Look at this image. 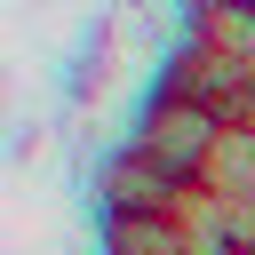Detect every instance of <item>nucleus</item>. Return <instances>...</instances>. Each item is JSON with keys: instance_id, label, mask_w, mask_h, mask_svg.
<instances>
[{"instance_id": "1", "label": "nucleus", "mask_w": 255, "mask_h": 255, "mask_svg": "<svg viewBox=\"0 0 255 255\" xmlns=\"http://www.w3.org/2000/svg\"><path fill=\"white\" fill-rule=\"evenodd\" d=\"M215 135H223V120H215L207 104H191V96H159V104L143 112V128L128 135V151H143V159H151V167H167L175 183H199V175H207Z\"/></svg>"}, {"instance_id": "3", "label": "nucleus", "mask_w": 255, "mask_h": 255, "mask_svg": "<svg viewBox=\"0 0 255 255\" xmlns=\"http://www.w3.org/2000/svg\"><path fill=\"white\" fill-rule=\"evenodd\" d=\"M207 199H255V128H223L215 151H207V175H199Z\"/></svg>"}, {"instance_id": "4", "label": "nucleus", "mask_w": 255, "mask_h": 255, "mask_svg": "<svg viewBox=\"0 0 255 255\" xmlns=\"http://www.w3.org/2000/svg\"><path fill=\"white\" fill-rule=\"evenodd\" d=\"M199 48L255 64V0H199Z\"/></svg>"}, {"instance_id": "5", "label": "nucleus", "mask_w": 255, "mask_h": 255, "mask_svg": "<svg viewBox=\"0 0 255 255\" xmlns=\"http://www.w3.org/2000/svg\"><path fill=\"white\" fill-rule=\"evenodd\" d=\"M112 255H191L175 215H112Z\"/></svg>"}, {"instance_id": "2", "label": "nucleus", "mask_w": 255, "mask_h": 255, "mask_svg": "<svg viewBox=\"0 0 255 255\" xmlns=\"http://www.w3.org/2000/svg\"><path fill=\"white\" fill-rule=\"evenodd\" d=\"M183 191H191V183H175V175L151 167L143 151H120V159L104 167V207H112V215H175Z\"/></svg>"}]
</instances>
